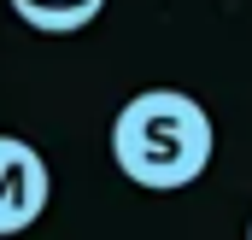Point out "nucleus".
<instances>
[{"instance_id": "f257e3e1", "label": "nucleus", "mask_w": 252, "mask_h": 240, "mask_svg": "<svg viewBox=\"0 0 252 240\" xmlns=\"http://www.w3.org/2000/svg\"><path fill=\"white\" fill-rule=\"evenodd\" d=\"M217 129L188 88H141L112 118V164L141 193H182L211 170Z\"/></svg>"}, {"instance_id": "f03ea898", "label": "nucleus", "mask_w": 252, "mask_h": 240, "mask_svg": "<svg viewBox=\"0 0 252 240\" xmlns=\"http://www.w3.org/2000/svg\"><path fill=\"white\" fill-rule=\"evenodd\" d=\"M53 199V170L24 135H0V240L41 223Z\"/></svg>"}, {"instance_id": "7ed1b4c3", "label": "nucleus", "mask_w": 252, "mask_h": 240, "mask_svg": "<svg viewBox=\"0 0 252 240\" xmlns=\"http://www.w3.org/2000/svg\"><path fill=\"white\" fill-rule=\"evenodd\" d=\"M6 6L41 35H76L106 12V0H6Z\"/></svg>"}, {"instance_id": "20e7f679", "label": "nucleus", "mask_w": 252, "mask_h": 240, "mask_svg": "<svg viewBox=\"0 0 252 240\" xmlns=\"http://www.w3.org/2000/svg\"><path fill=\"white\" fill-rule=\"evenodd\" d=\"M247 240H252V223H247Z\"/></svg>"}]
</instances>
